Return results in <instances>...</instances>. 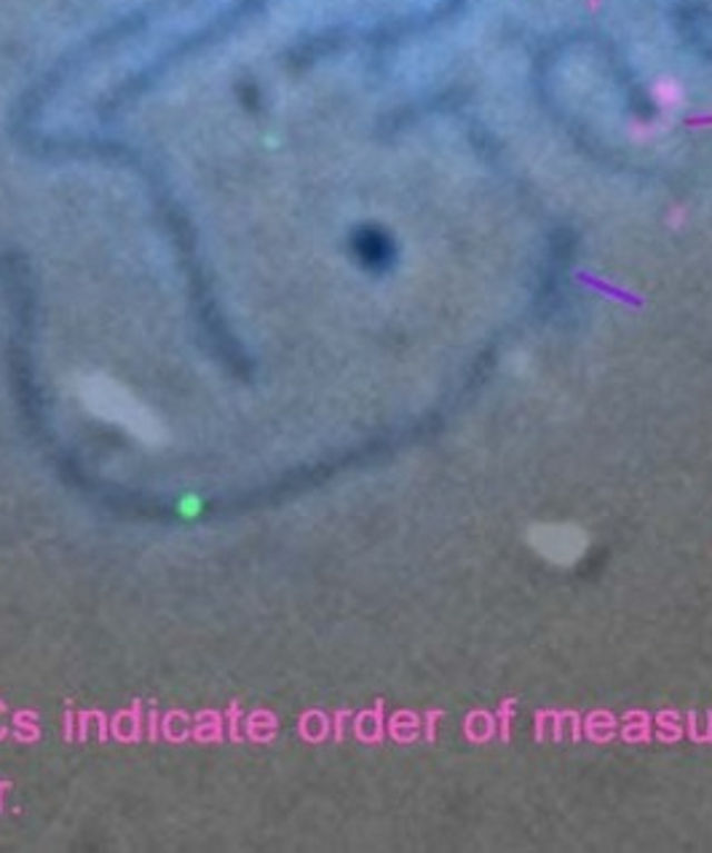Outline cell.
<instances>
[{"label": "cell", "instance_id": "cell-1", "mask_svg": "<svg viewBox=\"0 0 712 853\" xmlns=\"http://www.w3.org/2000/svg\"><path fill=\"white\" fill-rule=\"evenodd\" d=\"M78 394H81V401L91 415L127 428L129 434H135L145 445H161L167 439L156 415L135 394L118 386L116 380L105 378V375H91V378L81 380Z\"/></svg>", "mask_w": 712, "mask_h": 853}, {"label": "cell", "instance_id": "cell-2", "mask_svg": "<svg viewBox=\"0 0 712 853\" xmlns=\"http://www.w3.org/2000/svg\"><path fill=\"white\" fill-rule=\"evenodd\" d=\"M531 544L555 565H573L584 557L586 533L573 525H538L531 530Z\"/></svg>", "mask_w": 712, "mask_h": 853}, {"label": "cell", "instance_id": "cell-3", "mask_svg": "<svg viewBox=\"0 0 712 853\" xmlns=\"http://www.w3.org/2000/svg\"><path fill=\"white\" fill-rule=\"evenodd\" d=\"M199 508H201L199 498H186L180 504V514L182 517H196V514H199Z\"/></svg>", "mask_w": 712, "mask_h": 853}]
</instances>
